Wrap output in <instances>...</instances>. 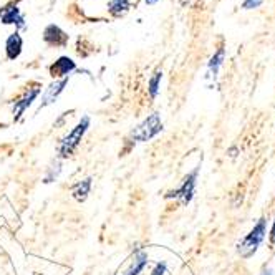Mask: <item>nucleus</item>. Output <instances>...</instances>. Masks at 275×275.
Instances as JSON below:
<instances>
[{
    "instance_id": "1",
    "label": "nucleus",
    "mask_w": 275,
    "mask_h": 275,
    "mask_svg": "<svg viewBox=\"0 0 275 275\" xmlns=\"http://www.w3.org/2000/svg\"><path fill=\"white\" fill-rule=\"evenodd\" d=\"M267 236V219L260 217L254 227L250 229V232L242 239L237 244V252L242 259H250L254 254L259 250V247L262 245L264 239Z\"/></svg>"
},
{
    "instance_id": "2",
    "label": "nucleus",
    "mask_w": 275,
    "mask_h": 275,
    "mask_svg": "<svg viewBox=\"0 0 275 275\" xmlns=\"http://www.w3.org/2000/svg\"><path fill=\"white\" fill-rule=\"evenodd\" d=\"M88 126H90V118H88V116H85V118L73 128V131H71L68 136L63 138V141L60 144V154L63 157L70 156L71 153L75 151V148L78 146L80 141H82L83 134L87 133Z\"/></svg>"
},
{
    "instance_id": "3",
    "label": "nucleus",
    "mask_w": 275,
    "mask_h": 275,
    "mask_svg": "<svg viewBox=\"0 0 275 275\" xmlns=\"http://www.w3.org/2000/svg\"><path fill=\"white\" fill-rule=\"evenodd\" d=\"M163 131V123L157 113H153L148 120H144L141 124L131 133V136L136 141H150L151 138H154L157 133Z\"/></svg>"
},
{
    "instance_id": "4",
    "label": "nucleus",
    "mask_w": 275,
    "mask_h": 275,
    "mask_svg": "<svg viewBox=\"0 0 275 275\" xmlns=\"http://www.w3.org/2000/svg\"><path fill=\"white\" fill-rule=\"evenodd\" d=\"M197 173H199V169H194L192 173H189L186 178H184L181 187L176 189V191H173V192H169L168 197H178V199H181L183 204H189V202L192 201L194 191H196Z\"/></svg>"
},
{
    "instance_id": "5",
    "label": "nucleus",
    "mask_w": 275,
    "mask_h": 275,
    "mask_svg": "<svg viewBox=\"0 0 275 275\" xmlns=\"http://www.w3.org/2000/svg\"><path fill=\"white\" fill-rule=\"evenodd\" d=\"M43 38L48 45H53V47H63V45L68 42V35L57 25H48L45 29Z\"/></svg>"
},
{
    "instance_id": "6",
    "label": "nucleus",
    "mask_w": 275,
    "mask_h": 275,
    "mask_svg": "<svg viewBox=\"0 0 275 275\" xmlns=\"http://www.w3.org/2000/svg\"><path fill=\"white\" fill-rule=\"evenodd\" d=\"M73 70H75V61L68 57L58 58V60L50 66V73L53 78H55V76H65Z\"/></svg>"
},
{
    "instance_id": "7",
    "label": "nucleus",
    "mask_w": 275,
    "mask_h": 275,
    "mask_svg": "<svg viewBox=\"0 0 275 275\" xmlns=\"http://www.w3.org/2000/svg\"><path fill=\"white\" fill-rule=\"evenodd\" d=\"M22 45H24V42H22V37L17 33V31L7 38L5 52H7L8 60H15V58H19V55L22 53Z\"/></svg>"
},
{
    "instance_id": "8",
    "label": "nucleus",
    "mask_w": 275,
    "mask_h": 275,
    "mask_svg": "<svg viewBox=\"0 0 275 275\" xmlns=\"http://www.w3.org/2000/svg\"><path fill=\"white\" fill-rule=\"evenodd\" d=\"M38 93H40V90L35 88V90H31V92L27 93L19 103H15V108H13V118L19 120L20 116H22V113H24V111L27 110V108H29V106L31 105V101H33L35 98L38 96Z\"/></svg>"
},
{
    "instance_id": "9",
    "label": "nucleus",
    "mask_w": 275,
    "mask_h": 275,
    "mask_svg": "<svg viewBox=\"0 0 275 275\" xmlns=\"http://www.w3.org/2000/svg\"><path fill=\"white\" fill-rule=\"evenodd\" d=\"M0 20L3 22V24L7 25H19V27H24V19H22L20 15V10L17 7H10V8H5L3 13L0 15Z\"/></svg>"
},
{
    "instance_id": "10",
    "label": "nucleus",
    "mask_w": 275,
    "mask_h": 275,
    "mask_svg": "<svg viewBox=\"0 0 275 275\" xmlns=\"http://www.w3.org/2000/svg\"><path fill=\"white\" fill-rule=\"evenodd\" d=\"M66 83H68V78H63L61 82H58L55 85H52L50 88L47 90V93H45V96H43V103H42V106L45 105H48V103H52L55 98L63 92V88L66 87Z\"/></svg>"
},
{
    "instance_id": "11",
    "label": "nucleus",
    "mask_w": 275,
    "mask_h": 275,
    "mask_svg": "<svg viewBox=\"0 0 275 275\" xmlns=\"http://www.w3.org/2000/svg\"><path fill=\"white\" fill-rule=\"evenodd\" d=\"M146 264H148V255L144 254V252H139V254L134 257V260H133V264L129 265V269L121 275H138L144 267H146Z\"/></svg>"
},
{
    "instance_id": "12",
    "label": "nucleus",
    "mask_w": 275,
    "mask_h": 275,
    "mask_svg": "<svg viewBox=\"0 0 275 275\" xmlns=\"http://www.w3.org/2000/svg\"><path fill=\"white\" fill-rule=\"evenodd\" d=\"M224 57H225V50H224V48H219V50L214 53V57L211 58V61H209V75L214 76V78L217 76L219 68L222 66Z\"/></svg>"
},
{
    "instance_id": "13",
    "label": "nucleus",
    "mask_w": 275,
    "mask_h": 275,
    "mask_svg": "<svg viewBox=\"0 0 275 275\" xmlns=\"http://www.w3.org/2000/svg\"><path fill=\"white\" fill-rule=\"evenodd\" d=\"M128 8L129 0H110V3H108V10L115 17H121L123 13L128 12Z\"/></svg>"
},
{
    "instance_id": "14",
    "label": "nucleus",
    "mask_w": 275,
    "mask_h": 275,
    "mask_svg": "<svg viewBox=\"0 0 275 275\" xmlns=\"http://www.w3.org/2000/svg\"><path fill=\"white\" fill-rule=\"evenodd\" d=\"M90 189H92V179H85V181H82L76 186V189L73 191V196L76 201H85L90 192Z\"/></svg>"
},
{
    "instance_id": "15",
    "label": "nucleus",
    "mask_w": 275,
    "mask_h": 275,
    "mask_svg": "<svg viewBox=\"0 0 275 275\" xmlns=\"http://www.w3.org/2000/svg\"><path fill=\"white\" fill-rule=\"evenodd\" d=\"M161 78H163V73H161L159 70L156 71L154 75H153V78L150 80V94L153 98L157 94V90H159V83H161Z\"/></svg>"
},
{
    "instance_id": "16",
    "label": "nucleus",
    "mask_w": 275,
    "mask_h": 275,
    "mask_svg": "<svg viewBox=\"0 0 275 275\" xmlns=\"http://www.w3.org/2000/svg\"><path fill=\"white\" fill-rule=\"evenodd\" d=\"M264 3V0H244L242 2V8L244 10H257Z\"/></svg>"
},
{
    "instance_id": "17",
    "label": "nucleus",
    "mask_w": 275,
    "mask_h": 275,
    "mask_svg": "<svg viewBox=\"0 0 275 275\" xmlns=\"http://www.w3.org/2000/svg\"><path fill=\"white\" fill-rule=\"evenodd\" d=\"M164 272H166V264L163 262L156 265V269L153 270V275H164Z\"/></svg>"
},
{
    "instance_id": "18",
    "label": "nucleus",
    "mask_w": 275,
    "mask_h": 275,
    "mask_svg": "<svg viewBox=\"0 0 275 275\" xmlns=\"http://www.w3.org/2000/svg\"><path fill=\"white\" fill-rule=\"evenodd\" d=\"M269 239H270V244L275 245V219H274V222H272V229H270Z\"/></svg>"
},
{
    "instance_id": "19",
    "label": "nucleus",
    "mask_w": 275,
    "mask_h": 275,
    "mask_svg": "<svg viewBox=\"0 0 275 275\" xmlns=\"http://www.w3.org/2000/svg\"><path fill=\"white\" fill-rule=\"evenodd\" d=\"M260 275H274V272H272V270H265V272H262Z\"/></svg>"
},
{
    "instance_id": "20",
    "label": "nucleus",
    "mask_w": 275,
    "mask_h": 275,
    "mask_svg": "<svg viewBox=\"0 0 275 275\" xmlns=\"http://www.w3.org/2000/svg\"><path fill=\"white\" fill-rule=\"evenodd\" d=\"M146 2H148V3H150V5H153V3H156V2H157V0H146Z\"/></svg>"
}]
</instances>
